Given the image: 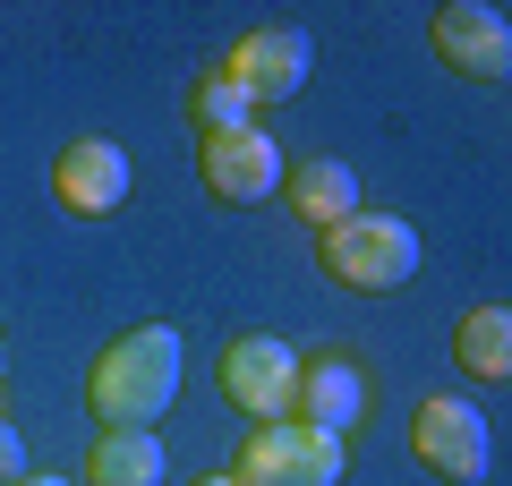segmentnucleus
<instances>
[{
    "instance_id": "nucleus-15",
    "label": "nucleus",
    "mask_w": 512,
    "mask_h": 486,
    "mask_svg": "<svg viewBox=\"0 0 512 486\" xmlns=\"http://www.w3.org/2000/svg\"><path fill=\"white\" fill-rule=\"evenodd\" d=\"M26 478V444H18V427L0 418V486H18Z\"/></svg>"
},
{
    "instance_id": "nucleus-7",
    "label": "nucleus",
    "mask_w": 512,
    "mask_h": 486,
    "mask_svg": "<svg viewBox=\"0 0 512 486\" xmlns=\"http://www.w3.org/2000/svg\"><path fill=\"white\" fill-rule=\"evenodd\" d=\"M222 393H231L239 410L256 418V427L291 418V393H299V359H291V342H274V333H239V342L222 350Z\"/></svg>"
},
{
    "instance_id": "nucleus-1",
    "label": "nucleus",
    "mask_w": 512,
    "mask_h": 486,
    "mask_svg": "<svg viewBox=\"0 0 512 486\" xmlns=\"http://www.w3.org/2000/svg\"><path fill=\"white\" fill-rule=\"evenodd\" d=\"M180 393V324H137L94 359L86 401L103 418V435H154V418Z\"/></svg>"
},
{
    "instance_id": "nucleus-9",
    "label": "nucleus",
    "mask_w": 512,
    "mask_h": 486,
    "mask_svg": "<svg viewBox=\"0 0 512 486\" xmlns=\"http://www.w3.org/2000/svg\"><path fill=\"white\" fill-rule=\"evenodd\" d=\"M291 418L316 435H350L367 418V367L342 359V350H316L299 359V393H291Z\"/></svg>"
},
{
    "instance_id": "nucleus-11",
    "label": "nucleus",
    "mask_w": 512,
    "mask_h": 486,
    "mask_svg": "<svg viewBox=\"0 0 512 486\" xmlns=\"http://www.w3.org/2000/svg\"><path fill=\"white\" fill-rule=\"evenodd\" d=\"M291 214L308 222V231H333V222H350V214H359V171H350V162H333V154L291 162Z\"/></svg>"
},
{
    "instance_id": "nucleus-16",
    "label": "nucleus",
    "mask_w": 512,
    "mask_h": 486,
    "mask_svg": "<svg viewBox=\"0 0 512 486\" xmlns=\"http://www.w3.org/2000/svg\"><path fill=\"white\" fill-rule=\"evenodd\" d=\"M188 486H239V478H222V469H214V478H188Z\"/></svg>"
},
{
    "instance_id": "nucleus-14",
    "label": "nucleus",
    "mask_w": 512,
    "mask_h": 486,
    "mask_svg": "<svg viewBox=\"0 0 512 486\" xmlns=\"http://www.w3.org/2000/svg\"><path fill=\"white\" fill-rule=\"evenodd\" d=\"M188 120H197V137H231V128L256 120V103H248V94H239L222 69H205L197 86H188Z\"/></svg>"
},
{
    "instance_id": "nucleus-2",
    "label": "nucleus",
    "mask_w": 512,
    "mask_h": 486,
    "mask_svg": "<svg viewBox=\"0 0 512 486\" xmlns=\"http://www.w3.org/2000/svg\"><path fill=\"white\" fill-rule=\"evenodd\" d=\"M316 256H325V273L342 290H402L410 273H419V231H410L402 214H350L333 222V231H316Z\"/></svg>"
},
{
    "instance_id": "nucleus-8",
    "label": "nucleus",
    "mask_w": 512,
    "mask_h": 486,
    "mask_svg": "<svg viewBox=\"0 0 512 486\" xmlns=\"http://www.w3.org/2000/svg\"><path fill=\"white\" fill-rule=\"evenodd\" d=\"M197 180L222 205H256L282 188V145L265 128H231V137H197Z\"/></svg>"
},
{
    "instance_id": "nucleus-5",
    "label": "nucleus",
    "mask_w": 512,
    "mask_h": 486,
    "mask_svg": "<svg viewBox=\"0 0 512 486\" xmlns=\"http://www.w3.org/2000/svg\"><path fill=\"white\" fill-rule=\"evenodd\" d=\"M410 452H419L436 478L478 486V478H487V418H478V401H461V393H427L419 410H410Z\"/></svg>"
},
{
    "instance_id": "nucleus-12",
    "label": "nucleus",
    "mask_w": 512,
    "mask_h": 486,
    "mask_svg": "<svg viewBox=\"0 0 512 486\" xmlns=\"http://www.w3.org/2000/svg\"><path fill=\"white\" fill-rule=\"evenodd\" d=\"M453 359H461V376L504 384L512 376V307H470L453 324Z\"/></svg>"
},
{
    "instance_id": "nucleus-10",
    "label": "nucleus",
    "mask_w": 512,
    "mask_h": 486,
    "mask_svg": "<svg viewBox=\"0 0 512 486\" xmlns=\"http://www.w3.org/2000/svg\"><path fill=\"white\" fill-rule=\"evenodd\" d=\"M52 197L69 205V214H86V222L120 214V205H128V154H120L111 137H77V145H60V162H52Z\"/></svg>"
},
{
    "instance_id": "nucleus-3",
    "label": "nucleus",
    "mask_w": 512,
    "mask_h": 486,
    "mask_svg": "<svg viewBox=\"0 0 512 486\" xmlns=\"http://www.w3.org/2000/svg\"><path fill=\"white\" fill-rule=\"evenodd\" d=\"M239 486H342V435H316L299 418H274L239 444Z\"/></svg>"
},
{
    "instance_id": "nucleus-6",
    "label": "nucleus",
    "mask_w": 512,
    "mask_h": 486,
    "mask_svg": "<svg viewBox=\"0 0 512 486\" xmlns=\"http://www.w3.org/2000/svg\"><path fill=\"white\" fill-rule=\"evenodd\" d=\"M316 69V43L299 35V26H256V35H239L231 52H222V77H231L248 103H291L299 86H308Z\"/></svg>"
},
{
    "instance_id": "nucleus-17",
    "label": "nucleus",
    "mask_w": 512,
    "mask_h": 486,
    "mask_svg": "<svg viewBox=\"0 0 512 486\" xmlns=\"http://www.w3.org/2000/svg\"><path fill=\"white\" fill-rule=\"evenodd\" d=\"M18 486H69V478H18Z\"/></svg>"
},
{
    "instance_id": "nucleus-13",
    "label": "nucleus",
    "mask_w": 512,
    "mask_h": 486,
    "mask_svg": "<svg viewBox=\"0 0 512 486\" xmlns=\"http://www.w3.org/2000/svg\"><path fill=\"white\" fill-rule=\"evenodd\" d=\"M163 469H171L163 435H103L86 452V486H163Z\"/></svg>"
},
{
    "instance_id": "nucleus-4",
    "label": "nucleus",
    "mask_w": 512,
    "mask_h": 486,
    "mask_svg": "<svg viewBox=\"0 0 512 486\" xmlns=\"http://www.w3.org/2000/svg\"><path fill=\"white\" fill-rule=\"evenodd\" d=\"M427 43H436V60L453 77H478V86H504L512 77V18L495 0H444Z\"/></svg>"
}]
</instances>
